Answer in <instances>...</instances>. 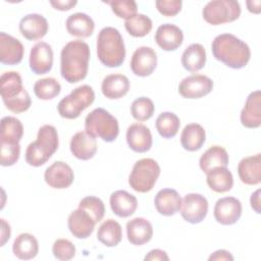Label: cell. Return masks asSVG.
I'll return each instance as SVG.
<instances>
[{"instance_id": "cell-1", "label": "cell", "mask_w": 261, "mask_h": 261, "mask_svg": "<svg viewBox=\"0 0 261 261\" xmlns=\"http://www.w3.org/2000/svg\"><path fill=\"white\" fill-rule=\"evenodd\" d=\"M90 47L82 40L68 42L61 49L60 73L69 84L83 81L88 73L90 61Z\"/></svg>"}, {"instance_id": "cell-2", "label": "cell", "mask_w": 261, "mask_h": 261, "mask_svg": "<svg viewBox=\"0 0 261 261\" xmlns=\"http://www.w3.org/2000/svg\"><path fill=\"white\" fill-rule=\"evenodd\" d=\"M211 50L216 60L233 69L245 67L251 58L248 44L232 34L216 36L212 41Z\"/></svg>"}, {"instance_id": "cell-3", "label": "cell", "mask_w": 261, "mask_h": 261, "mask_svg": "<svg viewBox=\"0 0 261 261\" xmlns=\"http://www.w3.org/2000/svg\"><path fill=\"white\" fill-rule=\"evenodd\" d=\"M97 56L107 67H119L125 58V47L119 31L112 27L103 28L97 37Z\"/></svg>"}, {"instance_id": "cell-4", "label": "cell", "mask_w": 261, "mask_h": 261, "mask_svg": "<svg viewBox=\"0 0 261 261\" xmlns=\"http://www.w3.org/2000/svg\"><path fill=\"white\" fill-rule=\"evenodd\" d=\"M0 93L4 105L13 113H22L31 107L32 100L16 71H5L0 77Z\"/></svg>"}, {"instance_id": "cell-5", "label": "cell", "mask_w": 261, "mask_h": 261, "mask_svg": "<svg viewBox=\"0 0 261 261\" xmlns=\"http://www.w3.org/2000/svg\"><path fill=\"white\" fill-rule=\"evenodd\" d=\"M59 145L56 128L50 124L42 125L36 141L32 142L25 150V161L29 165L39 167L44 165L57 151Z\"/></svg>"}, {"instance_id": "cell-6", "label": "cell", "mask_w": 261, "mask_h": 261, "mask_svg": "<svg viewBox=\"0 0 261 261\" xmlns=\"http://www.w3.org/2000/svg\"><path fill=\"white\" fill-rule=\"evenodd\" d=\"M85 130L93 137H98L104 142L111 143L119 134L116 117L104 108H95L85 118Z\"/></svg>"}, {"instance_id": "cell-7", "label": "cell", "mask_w": 261, "mask_h": 261, "mask_svg": "<svg viewBox=\"0 0 261 261\" xmlns=\"http://www.w3.org/2000/svg\"><path fill=\"white\" fill-rule=\"evenodd\" d=\"M94 100L95 92L93 88L88 85H83L73 89L69 95L59 101L57 111L63 118L75 119L85 109L93 104Z\"/></svg>"}, {"instance_id": "cell-8", "label": "cell", "mask_w": 261, "mask_h": 261, "mask_svg": "<svg viewBox=\"0 0 261 261\" xmlns=\"http://www.w3.org/2000/svg\"><path fill=\"white\" fill-rule=\"evenodd\" d=\"M160 175V166L152 158H143L138 160L128 176V185L139 193L150 192Z\"/></svg>"}, {"instance_id": "cell-9", "label": "cell", "mask_w": 261, "mask_h": 261, "mask_svg": "<svg viewBox=\"0 0 261 261\" xmlns=\"http://www.w3.org/2000/svg\"><path fill=\"white\" fill-rule=\"evenodd\" d=\"M203 18L212 25L234 21L241 15V5L232 0L209 1L202 10Z\"/></svg>"}, {"instance_id": "cell-10", "label": "cell", "mask_w": 261, "mask_h": 261, "mask_svg": "<svg viewBox=\"0 0 261 261\" xmlns=\"http://www.w3.org/2000/svg\"><path fill=\"white\" fill-rule=\"evenodd\" d=\"M208 201L201 194H187L181 202L180 214L182 218L192 224L200 223L208 213Z\"/></svg>"}, {"instance_id": "cell-11", "label": "cell", "mask_w": 261, "mask_h": 261, "mask_svg": "<svg viewBox=\"0 0 261 261\" xmlns=\"http://www.w3.org/2000/svg\"><path fill=\"white\" fill-rule=\"evenodd\" d=\"M213 90V81L204 74L185 77L178 85V93L186 99H199Z\"/></svg>"}, {"instance_id": "cell-12", "label": "cell", "mask_w": 261, "mask_h": 261, "mask_svg": "<svg viewBox=\"0 0 261 261\" xmlns=\"http://www.w3.org/2000/svg\"><path fill=\"white\" fill-rule=\"evenodd\" d=\"M29 63L31 70L37 75L49 72L53 65L52 47L42 41L36 43L31 49Z\"/></svg>"}, {"instance_id": "cell-13", "label": "cell", "mask_w": 261, "mask_h": 261, "mask_svg": "<svg viewBox=\"0 0 261 261\" xmlns=\"http://www.w3.org/2000/svg\"><path fill=\"white\" fill-rule=\"evenodd\" d=\"M129 64L133 73L142 77L148 76L157 66V54L151 47H139L133 53Z\"/></svg>"}, {"instance_id": "cell-14", "label": "cell", "mask_w": 261, "mask_h": 261, "mask_svg": "<svg viewBox=\"0 0 261 261\" xmlns=\"http://www.w3.org/2000/svg\"><path fill=\"white\" fill-rule=\"evenodd\" d=\"M46 184L53 189H66L70 187L74 179L72 168L63 161H55L46 168L44 173Z\"/></svg>"}, {"instance_id": "cell-15", "label": "cell", "mask_w": 261, "mask_h": 261, "mask_svg": "<svg viewBox=\"0 0 261 261\" xmlns=\"http://www.w3.org/2000/svg\"><path fill=\"white\" fill-rule=\"evenodd\" d=\"M242 215V203L234 197H224L215 203L214 218L222 225L234 224Z\"/></svg>"}, {"instance_id": "cell-16", "label": "cell", "mask_w": 261, "mask_h": 261, "mask_svg": "<svg viewBox=\"0 0 261 261\" xmlns=\"http://www.w3.org/2000/svg\"><path fill=\"white\" fill-rule=\"evenodd\" d=\"M24 48L21 42L4 33H0V61L3 64L15 65L21 62Z\"/></svg>"}, {"instance_id": "cell-17", "label": "cell", "mask_w": 261, "mask_h": 261, "mask_svg": "<svg viewBox=\"0 0 261 261\" xmlns=\"http://www.w3.org/2000/svg\"><path fill=\"white\" fill-rule=\"evenodd\" d=\"M18 28L23 38L29 41H37L46 36L49 24L43 15L31 13L27 14L20 19Z\"/></svg>"}, {"instance_id": "cell-18", "label": "cell", "mask_w": 261, "mask_h": 261, "mask_svg": "<svg viewBox=\"0 0 261 261\" xmlns=\"http://www.w3.org/2000/svg\"><path fill=\"white\" fill-rule=\"evenodd\" d=\"M95 224L93 217L81 208L73 210L67 219L68 229L76 239L89 238L94 231Z\"/></svg>"}, {"instance_id": "cell-19", "label": "cell", "mask_w": 261, "mask_h": 261, "mask_svg": "<svg viewBox=\"0 0 261 261\" xmlns=\"http://www.w3.org/2000/svg\"><path fill=\"white\" fill-rule=\"evenodd\" d=\"M241 123L247 128H258L261 125V92L256 90L247 97L240 115Z\"/></svg>"}, {"instance_id": "cell-20", "label": "cell", "mask_w": 261, "mask_h": 261, "mask_svg": "<svg viewBox=\"0 0 261 261\" xmlns=\"http://www.w3.org/2000/svg\"><path fill=\"white\" fill-rule=\"evenodd\" d=\"M70 152L80 160L92 159L97 153L96 138L86 130L77 132L70 140Z\"/></svg>"}, {"instance_id": "cell-21", "label": "cell", "mask_w": 261, "mask_h": 261, "mask_svg": "<svg viewBox=\"0 0 261 261\" xmlns=\"http://www.w3.org/2000/svg\"><path fill=\"white\" fill-rule=\"evenodd\" d=\"M126 142L133 151L145 153L152 147V134L145 124L133 123L126 129Z\"/></svg>"}, {"instance_id": "cell-22", "label": "cell", "mask_w": 261, "mask_h": 261, "mask_svg": "<svg viewBox=\"0 0 261 261\" xmlns=\"http://www.w3.org/2000/svg\"><path fill=\"white\" fill-rule=\"evenodd\" d=\"M155 41L164 51H174L182 44L184 34L177 25L164 23L158 27L155 33Z\"/></svg>"}, {"instance_id": "cell-23", "label": "cell", "mask_w": 261, "mask_h": 261, "mask_svg": "<svg viewBox=\"0 0 261 261\" xmlns=\"http://www.w3.org/2000/svg\"><path fill=\"white\" fill-rule=\"evenodd\" d=\"M238 174L245 185H259L261 182V154L243 158L238 165Z\"/></svg>"}, {"instance_id": "cell-24", "label": "cell", "mask_w": 261, "mask_h": 261, "mask_svg": "<svg viewBox=\"0 0 261 261\" xmlns=\"http://www.w3.org/2000/svg\"><path fill=\"white\" fill-rule=\"evenodd\" d=\"M126 237L132 245L147 244L153 237L152 224L143 217L133 218L126 222Z\"/></svg>"}, {"instance_id": "cell-25", "label": "cell", "mask_w": 261, "mask_h": 261, "mask_svg": "<svg viewBox=\"0 0 261 261\" xmlns=\"http://www.w3.org/2000/svg\"><path fill=\"white\" fill-rule=\"evenodd\" d=\"M182 199L173 189L160 190L154 199V205L157 212L163 216L176 214L181 207Z\"/></svg>"}, {"instance_id": "cell-26", "label": "cell", "mask_w": 261, "mask_h": 261, "mask_svg": "<svg viewBox=\"0 0 261 261\" xmlns=\"http://www.w3.org/2000/svg\"><path fill=\"white\" fill-rule=\"evenodd\" d=\"M109 203L112 212L120 218H126L133 215L138 207L137 198L124 190L113 192L110 195Z\"/></svg>"}, {"instance_id": "cell-27", "label": "cell", "mask_w": 261, "mask_h": 261, "mask_svg": "<svg viewBox=\"0 0 261 261\" xmlns=\"http://www.w3.org/2000/svg\"><path fill=\"white\" fill-rule=\"evenodd\" d=\"M129 90L128 79L121 73H112L106 75L101 84L102 94L111 100L122 98Z\"/></svg>"}, {"instance_id": "cell-28", "label": "cell", "mask_w": 261, "mask_h": 261, "mask_svg": "<svg viewBox=\"0 0 261 261\" xmlns=\"http://www.w3.org/2000/svg\"><path fill=\"white\" fill-rule=\"evenodd\" d=\"M66 31L69 35L77 38H89L95 30L94 20L86 13L76 12L66 19Z\"/></svg>"}, {"instance_id": "cell-29", "label": "cell", "mask_w": 261, "mask_h": 261, "mask_svg": "<svg viewBox=\"0 0 261 261\" xmlns=\"http://www.w3.org/2000/svg\"><path fill=\"white\" fill-rule=\"evenodd\" d=\"M206 140L204 127L199 123L187 124L180 135V144L182 148L190 152L198 151L202 148Z\"/></svg>"}, {"instance_id": "cell-30", "label": "cell", "mask_w": 261, "mask_h": 261, "mask_svg": "<svg viewBox=\"0 0 261 261\" xmlns=\"http://www.w3.org/2000/svg\"><path fill=\"white\" fill-rule=\"evenodd\" d=\"M206 59L205 48L199 43H194L185 49L181 55V65L188 71L197 72L205 66Z\"/></svg>"}, {"instance_id": "cell-31", "label": "cell", "mask_w": 261, "mask_h": 261, "mask_svg": "<svg viewBox=\"0 0 261 261\" xmlns=\"http://www.w3.org/2000/svg\"><path fill=\"white\" fill-rule=\"evenodd\" d=\"M229 161L226 150L221 146H212L204 152L199 160V165L205 173L216 167H226Z\"/></svg>"}, {"instance_id": "cell-32", "label": "cell", "mask_w": 261, "mask_h": 261, "mask_svg": "<svg viewBox=\"0 0 261 261\" xmlns=\"http://www.w3.org/2000/svg\"><path fill=\"white\" fill-rule=\"evenodd\" d=\"M14 256L21 260H30L35 258L39 252V243L37 239L28 232L18 234L12 245Z\"/></svg>"}, {"instance_id": "cell-33", "label": "cell", "mask_w": 261, "mask_h": 261, "mask_svg": "<svg viewBox=\"0 0 261 261\" xmlns=\"http://www.w3.org/2000/svg\"><path fill=\"white\" fill-rule=\"evenodd\" d=\"M209 188L216 193H226L233 186V176L226 167H216L206 173Z\"/></svg>"}, {"instance_id": "cell-34", "label": "cell", "mask_w": 261, "mask_h": 261, "mask_svg": "<svg viewBox=\"0 0 261 261\" xmlns=\"http://www.w3.org/2000/svg\"><path fill=\"white\" fill-rule=\"evenodd\" d=\"M97 239L106 247L117 246L122 239L121 225L111 218L103 221L98 228Z\"/></svg>"}, {"instance_id": "cell-35", "label": "cell", "mask_w": 261, "mask_h": 261, "mask_svg": "<svg viewBox=\"0 0 261 261\" xmlns=\"http://www.w3.org/2000/svg\"><path fill=\"white\" fill-rule=\"evenodd\" d=\"M23 135V125L14 116H5L1 119L0 140L3 143L17 144Z\"/></svg>"}, {"instance_id": "cell-36", "label": "cell", "mask_w": 261, "mask_h": 261, "mask_svg": "<svg viewBox=\"0 0 261 261\" xmlns=\"http://www.w3.org/2000/svg\"><path fill=\"white\" fill-rule=\"evenodd\" d=\"M155 125L162 138L171 139L176 136L180 126V120L175 113L166 111L158 115Z\"/></svg>"}, {"instance_id": "cell-37", "label": "cell", "mask_w": 261, "mask_h": 261, "mask_svg": "<svg viewBox=\"0 0 261 261\" xmlns=\"http://www.w3.org/2000/svg\"><path fill=\"white\" fill-rule=\"evenodd\" d=\"M124 27L130 36L135 38H142L151 32L153 22L149 16L137 13L135 16L124 21Z\"/></svg>"}, {"instance_id": "cell-38", "label": "cell", "mask_w": 261, "mask_h": 261, "mask_svg": "<svg viewBox=\"0 0 261 261\" xmlns=\"http://www.w3.org/2000/svg\"><path fill=\"white\" fill-rule=\"evenodd\" d=\"M61 92V85L54 77L38 80L34 85V93L40 100H51Z\"/></svg>"}, {"instance_id": "cell-39", "label": "cell", "mask_w": 261, "mask_h": 261, "mask_svg": "<svg viewBox=\"0 0 261 261\" xmlns=\"http://www.w3.org/2000/svg\"><path fill=\"white\" fill-rule=\"evenodd\" d=\"M155 106L148 97H140L134 100L130 105L132 116L138 121H146L153 116Z\"/></svg>"}, {"instance_id": "cell-40", "label": "cell", "mask_w": 261, "mask_h": 261, "mask_svg": "<svg viewBox=\"0 0 261 261\" xmlns=\"http://www.w3.org/2000/svg\"><path fill=\"white\" fill-rule=\"evenodd\" d=\"M79 208L88 212L96 223L101 221L105 214V206L103 201L95 196H87L79 203Z\"/></svg>"}, {"instance_id": "cell-41", "label": "cell", "mask_w": 261, "mask_h": 261, "mask_svg": "<svg viewBox=\"0 0 261 261\" xmlns=\"http://www.w3.org/2000/svg\"><path fill=\"white\" fill-rule=\"evenodd\" d=\"M107 4L110 5L112 12L125 20L132 18L137 14L138 5L134 0H114V1H106Z\"/></svg>"}, {"instance_id": "cell-42", "label": "cell", "mask_w": 261, "mask_h": 261, "mask_svg": "<svg viewBox=\"0 0 261 261\" xmlns=\"http://www.w3.org/2000/svg\"><path fill=\"white\" fill-rule=\"evenodd\" d=\"M52 253L56 259L67 261L74 257L75 247L69 240L58 239L52 246Z\"/></svg>"}, {"instance_id": "cell-43", "label": "cell", "mask_w": 261, "mask_h": 261, "mask_svg": "<svg viewBox=\"0 0 261 261\" xmlns=\"http://www.w3.org/2000/svg\"><path fill=\"white\" fill-rule=\"evenodd\" d=\"M20 155L19 143H3L1 142V153H0V164L2 166H12L14 165Z\"/></svg>"}, {"instance_id": "cell-44", "label": "cell", "mask_w": 261, "mask_h": 261, "mask_svg": "<svg viewBox=\"0 0 261 261\" xmlns=\"http://www.w3.org/2000/svg\"><path fill=\"white\" fill-rule=\"evenodd\" d=\"M157 10L164 16H175L180 10L182 2L180 0H157L155 2Z\"/></svg>"}, {"instance_id": "cell-45", "label": "cell", "mask_w": 261, "mask_h": 261, "mask_svg": "<svg viewBox=\"0 0 261 261\" xmlns=\"http://www.w3.org/2000/svg\"><path fill=\"white\" fill-rule=\"evenodd\" d=\"M50 4L56 10L67 11V10L73 8L77 4V1H75V0H57V1H50Z\"/></svg>"}, {"instance_id": "cell-46", "label": "cell", "mask_w": 261, "mask_h": 261, "mask_svg": "<svg viewBox=\"0 0 261 261\" xmlns=\"http://www.w3.org/2000/svg\"><path fill=\"white\" fill-rule=\"evenodd\" d=\"M146 261L148 260H152V261H156V260H160V261H162V260H169V257L167 256V254H166V252L165 251H163V250H160V249H153V250H151L146 256H145V258H144Z\"/></svg>"}, {"instance_id": "cell-47", "label": "cell", "mask_w": 261, "mask_h": 261, "mask_svg": "<svg viewBox=\"0 0 261 261\" xmlns=\"http://www.w3.org/2000/svg\"><path fill=\"white\" fill-rule=\"evenodd\" d=\"M209 261H212V260H225V261H232L233 260V256L226 250H223V249H220V250H217L215 251L214 253H212L210 256H209Z\"/></svg>"}, {"instance_id": "cell-48", "label": "cell", "mask_w": 261, "mask_h": 261, "mask_svg": "<svg viewBox=\"0 0 261 261\" xmlns=\"http://www.w3.org/2000/svg\"><path fill=\"white\" fill-rule=\"evenodd\" d=\"M260 189L256 190L250 198V204L252 209L257 213L260 214L261 213V202H260Z\"/></svg>"}, {"instance_id": "cell-49", "label": "cell", "mask_w": 261, "mask_h": 261, "mask_svg": "<svg viewBox=\"0 0 261 261\" xmlns=\"http://www.w3.org/2000/svg\"><path fill=\"white\" fill-rule=\"evenodd\" d=\"M11 233L10 225L5 221V219H1V246H4L5 243L9 240Z\"/></svg>"}, {"instance_id": "cell-50", "label": "cell", "mask_w": 261, "mask_h": 261, "mask_svg": "<svg viewBox=\"0 0 261 261\" xmlns=\"http://www.w3.org/2000/svg\"><path fill=\"white\" fill-rule=\"evenodd\" d=\"M247 4V8L250 12L252 13H255V14H258L260 13V5H261V2L260 0H251V1H247L246 2Z\"/></svg>"}]
</instances>
